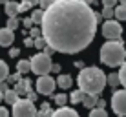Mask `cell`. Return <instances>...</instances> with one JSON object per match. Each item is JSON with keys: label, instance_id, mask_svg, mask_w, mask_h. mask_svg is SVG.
<instances>
[{"label": "cell", "instance_id": "cell-1", "mask_svg": "<svg viewBox=\"0 0 126 117\" xmlns=\"http://www.w3.org/2000/svg\"><path fill=\"white\" fill-rule=\"evenodd\" d=\"M97 11L84 0H59L46 9L42 37L59 53L75 55L86 50L95 38Z\"/></svg>", "mask_w": 126, "mask_h": 117}, {"label": "cell", "instance_id": "cell-2", "mask_svg": "<svg viewBox=\"0 0 126 117\" xmlns=\"http://www.w3.org/2000/svg\"><path fill=\"white\" fill-rule=\"evenodd\" d=\"M77 81H79V88L86 95H101L108 82V77L104 75V71L101 68L88 66L84 70H80Z\"/></svg>", "mask_w": 126, "mask_h": 117}, {"label": "cell", "instance_id": "cell-3", "mask_svg": "<svg viewBox=\"0 0 126 117\" xmlns=\"http://www.w3.org/2000/svg\"><path fill=\"white\" fill-rule=\"evenodd\" d=\"M126 48L123 40H106L101 48V62L110 68L123 66L126 62Z\"/></svg>", "mask_w": 126, "mask_h": 117}, {"label": "cell", "instance_id": "cell-4", "mask_svg": "<svg viewBox=\"0 0 126 117\" xmlns=\"http://www.w3.org/2000/svg\"><path fill=\"white\" fill-rule=\"evenodd\" d=\"M29 60H31V70H33V73H37L38 77L47 75V73L51 71V68H53V64H51V57H49V55H46L44 51H42V53L33 55Z\"/></svg>", "mask_w": 126, "mask_h": 117}, {"label": "cell", "instance_id": "cell-5", "mask_svg": "<svg viewBox=\"0 0 126 117\" xmlns=\"http://www.w3.org/2000/svg\"><path fill=\"white\" fill-rule=\"evenodd\" d=\"M13 117H37V108L29 99L20 97L18 102L13 104Z\"/></svg>", "mask_w": 126, "mask_h": 117}, {"label": "cell", "instance_id": "cell-6", "mask_svg": "<svg viewBox=\"0 0 126 117\" xmlns=\"http://www.w3.org/2000/svg\"><path fill=\"white\" fill-rule=\"evenodd\" d=\"M102 35L106 40H121L123 28H121L119 20H106L102 24Z\"/></svg>", "mask_w": 126, "mask_h": 117}, {"label": "cell", "instance_id": "cell-7", "mask_svg": "<svg viewBox=\"0 0 126 117\" xmlns=\"http://www.w3.org/2000/svg\"><path fill=\"white\" fill-rule=\"evenodd\" d=\"M111 110L115 112V115L126 117V88L117 90L111 97Z\"/></svg>", "mask_w": 126, "mask_h": 117}, {"label": "cell", "instance_id": "cell-8", "mask_svg": "<svg viewBox=\"0 0 126 117\" xmlns=\"http://www.w3.org/2000/svg\"><path fill=\"white\" fill-rule=\"evenodd\" d=\"M57 88V81L51 79L49 75H42L37 79V93L40 95H51Z\"/></svg>", "mask_w": 126, "mask_h": 117}, {"label": "cell", "instance_id": "cell-9", "mask_svg": "<svg viewBox=\"0 0 126 117\" xmlns=\"http://www.w3.org/2000/svg\"><path fill=\"white\" fill-rule=\"evenodd\" d=\"M31 86H33V82L29 81V79H20V81L15 84V92L18 93V95H29V93L33 92Z\"/></svg>", "mask_w": 126, "mask_h": 117}, {"label": "cell", "instance_id": "cell-10", "mask_svg": "<svg viewBox=\"0 0 126 117\" xmlns=\"http://www.w3.org/2000/svg\"><path fill=\"white\" fill-rule=\"evenodd\" d=\"M13 42H15V31H11V29H7V28H2L0 29V46L7 48V46H11Z\"/></svg>", "mask_w": 126, "mask_h": 117}, {"label": "cell", "instance_id": "cell-11", "mask_svg": "<svg viewBox=\"0 0 126 117\" xmlns=\"http://www.w3.org/2000/svg\"><path fill=\"white\" fill-rule=\"evenodd\" d=\"M51 117H79V114H77L73 108L62 106V108H59V110H55L53 114H51Z\"/></svg>", "mask_w": 126, "mask_h": 117}, {"label": "cell", "instance_id": "cell-12", "mask_svg": "<svg viewBox=\"0 0 126 117\" xmlns=\"http://www.w3.org/2000/svg\"><path fill=\"white\" fill-rule=\"evenodd\" d=\"M18 13H20V4H18V2L11 0V2H7V4H6V15L9 17V18H15Z\"/></svg>", "mask_w": 126, "mask_h": 117}, {"label": "cell", "instance_id": "cell-13", "mask_svg": "<svg viewBox=\"0 0 126 117\" xmlns=\"http://www.w3.org/2000/svg\"><path fill=\"white\" fill-rule=\"evenodd\" d=\"M71 84H73V79L68 75V73H60L59 75V79H57V86L59 88L68 90V88H71Z\"/></svg>", "mask_w": 126, "mask_h": 117}, {"label": "cell", "instance_id": "cell-14", "mask_svg": "<svg viewBox=\"0 0 126 117\" xmlns=\"http://www.w3.org/2000/svg\"><path fill=\"white\" fill-rule=\"evenodd\" d=\"M84 97H86V93L82 92L80 88H77V90L71 92V95H69V102H71V104H80V102L84 101Z\"/></svg>", "mask_w": 126, "mask_h": 117}, {"label": "cell", "instance_id": "cell-15", "mask_svg": "<svg viewBox=\"0 0 126 117\" xmlns=\"http://www.w3.org/2000/svg\"><path fill=\"white\" fill-rule=\"evenodd\" d=\"M16 71L22 75V73H29V71H33L31 70V60H28V59H22V60H18L16 62Z\"/></svg>", "mask_w": 126, "mask_h": 117}, {"label": "cell", "instance_id": "cell-16", "mask_svg": "<svg viewBox=\"0 0 126 117\" xmlns=\"http://www.w3.org/2000/svg\"><path fill=\"white\" fill-rule=\"evenodd\" d=\"M18 99H20V95L15 92V88H9L4 93V101H6L7 104H15V102H18Z\"/></svg>", "mask_w": 126, "mask_h": 117}, {"label": "cell", "instance_id": "cell-17", "mask_svg": "<svg viewBox=\"0 0 126 117\" xmlns=\"http://www.w3.org/2000/svg\"><path fill=\"white\" fill-rule=\"evenodd\" d=\"M97 102H99V95H86L82 104L86 108H90V110H93V108H97Z\"/></svg>", "mask_w": 126, "mask_h": 117}, {"label": "cell", "instance_id": "cell-18", "mask_svg": "<svg viewBox=\"0 0 126 117\" xmlns=\"http://www.w3.org/2000/svg\"><path fill=\"white\" fill-rule=\"evenodd\" d=\"M44 15H46V11L44 9H35L33 13H31V20H33V24H40L42 26V22H44Z\"/></svg>", "mask_w": 126, "mask_h": 117}, {"label": "cell", "instance_id": "cell-19", "mask_svg": "<svg viewBox=\"0 0 126 117\" xmlns=\"http://www.w3.org/2000/svg\"><path fill=\"white\" fill-rule=\"evenodd\" d=\"M6 79H9V68H7V64L0 59V82H4Z\"/></svg>", "mask_w": 126, "mask_h": 117}, {"label": "cell", "instance_id": "cell-20", "mask_svg": "<svg viewBox=\"0 0 126 117\" xmlns=\"http://www.w3.org/2000/svg\"><path fill=\"white\" fill-rule=\"evenodd\" d=\"M53 101H55V104H57L59 108H62V106H66V102L69 101V97H68L66 93H57L53 97Z\"/></svg>", "mask_w": 126, "mask_h": 117}, {"label": "cell", "instance_id": "cell-21", "mask_svg": "<svg viewBox=\"0 0 126 117\" xmlns=\"http://www.w3.org/2000/svg\"><path fill=\"white\" fill-rule=\"evenodd\" d=\"M108 84H110L111 88H115V86H119V84H121L119 71H117V73H110V75H108Z\"/></svg>", "mask_w": 126, "mask_h": 117}, {"label": "cell", "instance_id": "cell-22", "mask_svg": "<svg viewBox=\"0 0 126 117\" xmlns=\"http://www.w3.org/2000/svg\"><path fill=\"white\" fill-rule=\"evenodd\" d=\"M115 18L119 20H126V6H117L115 7Z\"/></svg>", "mask_w": 126, "mask_h": 117}, {"label": "cell", "instance_id": "cell-23", "mask_svg": "<svg viewBox=\"0 0 126 117\" xmlns=\"http://www.w3.org/2000/svg\"><path fill=\"white\" fill-rule=\"evenodd\" d=\"M102 17L106 20H113L115 18V7H104L102 9Z\"/></svg>", "mask_w": 126, "mask_h": 117}, {"label": "cell", "instance_id": "cell-24", "mask_svg": "<svg viewBox=\"0 0 126 117\" xmlns=\"http://www.w3.org/2000/svg\"><path fill=\"white\" fill-rule=\"evenodd\" d=\"M90 117H108V114L102 108H93V110H90Z\"/></svg>", "mask_w": 126, "mask_h": 117}, {"label": "cell", "instance_id": "cell-25", "mask_svg": "<svg viewBox=\"0 0 126 117\" xmlns=\"http://www.w3.org/2000/svg\"><path fill=\"white\" fill-rule=\"evenodd\" d=\"M18 26H20V22H18V18H16V17H15V18H7V24H6V28H7V29L15 31Z\"/></svg>", "mask_w": 126, "mask_h": 117}, {"label": "cell", "instance_id": "cell-26", "mask_svg": "<svg viewBox=\"0 0 126 117\" xmlns=\"http://www.w3.org/2000/svg\"><path fill=\"white\" fill-rule=\"evenodd\" d=\"M35 46H37V50H46L47 42H46L44 37H38V38H35Z\"/></svg>", "mask_w": 126, "mask_h": 117}, {"label": "cell", "instance_id": "cell-27", "mask_svg": "<svg viewBox=\"0 0 126 117\" xmlns=\"http://www.w3.org/2000/svg\"><path fill=\"white\" fill-rule=\"evenodd\" d=\"M119 77H121V84L126 88V62L121 66V70H119Z\"/></svg>", "mask_w": 126, "mask_h": 117}, {"label": "cell", "instance_id": "cell-28", "mask_svg": "<svg viewBox=\"0 0 126 117\" xmlns=\"http://www.w3.org/2000/svg\"><path fill=\"white\" fill-rule=\"evenodd\" d=\"M29 37H31V38L42 37V28H31V29H29Z\"/></svg>", "mask_w": 126, "mask_h": 117}, {"label": "cell", "instance_id": "cell-29", "mask_svg": "<svg viewBox=\"0 0 126 117\" xmlns=\"http://www.w3.org/2000/svg\"><path fill=\"white\" fill-rule=\"evenodd\" d=\"M38 6H40V9H49L51 6H53V2H51V0H40V4H38Z\"/></svg>", "mask_w": 126, "mask_h": 117}, {"label": "cell", "instance_id": "cell-30", "mask_svg": "<svg viewBox=\"0 0 126 117\" xmlns=\"http://www.w3.org/2000/svg\"><path fill=\"white\" fill-rule=\"evenodd\" d=\"M31 4H29V2H26V0H22V4H20V11H29V9H31Z\"/></svg>", "mask_w": 126, "mask_h": 117}, {"label": "cell", "instance_id": "cell-31", "mask_svg": "<svg viewBox=\"0 0 126 117\" xmlns=\"http://www.w3.org/2000/svg\"><path fill=\"white\" fill-rule=\"evenodd\" d=\"M20 79H22V75H20V73H13V75H9V79H7V81H11V82H15V84H16Z\"/></svg>", "mask_w": 126, "mask_h": 117}, {"label": "cell", "instance_id": "cell-32", "mask_svg": "<svg viewBox=\"0 0 126 117\" xmlns=\"http://www.w3.org/2000/svg\"><path fill=\"white\" fill-rule=\"evenodd\" d=\"M24 46H26V48H33V46H35V38H31V37L24 38Z\"/></svg>", "mask_w": 126, "mask_h": 117}, {"label": "cell", "instance_id": "cell-33", "mask_svg": "<svg viewBox=\"0 0 126 117\" xmlns=\"http://www.w3.org/2000/svg\"><path fill=\"white\" fill-rule=\"evenodd\" d=\"M119 2V0H102L104 7H115V4Z\"/></svg>", "mask_w": 126, "mask_h": 117}, {"label": "cell", "instance_id": "cell-34", "mask_svg": "<svg viewBox=\"0 0 126 117\" xmlns=\"http://www.w3.org/2000/svg\"><path fill=\"white\" fill-rule=\"evenodd\" d=\"M40 110H42V112H47V114H53V112H51V106H49V102H42Z\"/></svg>", "mask_w": 126, "mask_h": 117}, {"label": "cell", "instance_id": "cell-35", "mask_svg": "<svg viewBox=\"0 0 126 117\" xmlns=\"http://www.w3.org/2000/svg\"><path fill=\"white\" fill-rule=\"evenodd\" d=\"M22 24H24V28L31 29V28H33V20H31V17H29V18H26V20H22Z\"/></svg>", "mask_w": 126, "mask_h": 117}, {"label": "cell", "instance_id": "cell-36", "mask_svg": "<svg viewBox=\"0 0 126 117\" xmlns=\"http://www.w3.org/2000/svg\"><path fill=\"white\" fill-rule=\"evenodd\" d=\"M0 117H9V112H7V108L0 106Z\"/></svg>", "mask_w": 126, "mask_h": 117}, {"label": "cell", "instance_id": "cell-37", "mask_svg": "<svg viewBox=\"0 0 126 117\" xmlns=\"http://www.w3.org/2000/svg\"><path fill=\"white\" fill-rule=\"evenodd\" d=\"M18 53H20L18 48H11V50H9V55H11V57H18Z\"/></svg>", "mask_w": 126, "mask_h": 117}, {"label": "cell", "instance_id": "cell-38", "mask_svg": "<svg viewBox=\"0 0 126 117\" xmlns=\"http://www.w3.org/2000/svg\"><path fill=\"white\" fill-rule=\"evenodd\" d=\"M37 117H51V114H47V112H42V110H38V112H37Z\"/></svg>", "mask_w": 126, "mask_h": 117}, {"label": "cell", "instance_id": "cell-39", "mask_svg": "<svg viewBox=\"0 0 126 117\" xmlns=\"http://www.w3.org/2000/svg\"><path fill=\"white\" fill-rule=\"evenodd\" d=\"M44 53H46V55H49V57H51V55L55 53V50H53V48H51V46H47L46 50H44Z\"/></svg>", "mask_w": 126, "mask_h": 117}, {"label": "cell", "instance_id": "cell-40", "mask_svg": "<svg viewBox=\"0 0 126 117\" xmlns=\"http://www.w3.org/2000/svg\"><path fill=\"white\" fill-rule=\"evenodd\" d=\"M28 99H29L31 102H35V101H37V92H31V93L28 95Z\"/></svg>", "mask_w": 126, "mask_h": 117}, {"label": "cell", "instance_id": "cell-41", "mask_svg": "<svg viewBox=\"0 0 126 117\" xmlns=\"http://www.w3.org/2000/svg\"><path fill=\"white\" fill-rule=\"evenodd\" d=\"M7 90H9V88H7V84H6V82H0V92H4V93H6Z\"/></svg>", "mask_w": 126, "mask_h": 117}, {"label": "cell", "instance_id": "cell-42", "mask_svg": "<svg viewBox=\"0 0 126 117\" xmlns=\"http://www.w3.org/2000/svg\"><path fill=\"white\" fill-rule=\"evenodd\" d=\"M104 106H106V101H102V99H99V102H97V108H102V110H104Z\"/></svg>", "mask_w": 126, "mask_h": 117}, {"label": "cell", "instance_id": "cell-43", "mask_svg": "<svg viewBox=\"0 0 126 117\" xmlns=\"http://www.w3.org/2000/svg\"><path fill=\"white\" fill-rule=\"evenodd\" d=\"M75 66H77V68H80V70H84V68H86L82 60H77V62H75Z\"/></svg>", "mask_w": 126, "mask_h": 117}, {"label": "cell", "instance_id": "cell-44", "mask_svg": "<svg viewBox=\"0 0 126 117\" xmlns=\"http://www.w3.org/2000/svg\"><path fill=\"white\" fill-rule=\"evenodd\" d=\"M51 71H53V73H59V71H60V66H59V64H53V68H51Z\"/></svg>", "mask_w": 126, "mask_h": 117}, {"label": "cell", "instance_id": "cell-45", "mask_svg": "<svg viewBox=\"0 0 126 117\" xmlns=\"http://www.w3.org/2000/svg\"><path fill=\"white\" fill-rule=\"evenodd\" d=\"M26 2H29L31 6H37V4H40V0H26Z\"/></svg>", "mask_w": 126, "mask_h": 117}, {"label": "cell", "instance_id": "cell-46", "mask_svg": "<svg viewBox=\"0 0 126 117\" xmlns=\"http://www.w3.org/2000/svg\"><path fill=\"white\" fill-rule=\"evenodd\" d=\"M4 101V92H0V102Z\"/></svg>", "mask_w": 126, "mask_h": 117}, {"label": "cell", "instance_id": "cell-47", "mask_svg": "<svg viewBox=\"0 0 126 117\" xmlns=\"http://www.w3.org/2000/svg\"><path fill=\"white\" fill-rule=\"evenodd\" d=\"M7 2H11V0H0V4H7Z\"/></svg>", "mask_w": 126, "mask_h": 117}, {"label": "cell", "instance_id": "cell-48", "mask_svg": "<svg viewBox=\"0 0 126 117\" xmlns=\"http://www.w3.org/2000/svg\"><path fill=\"white\" fill-rule=\"evenodd\" d=\"M121 2V6H126V0H119Z\"/></svg>", "mask_w": 126, "mask_h": 117}]
</instances>
